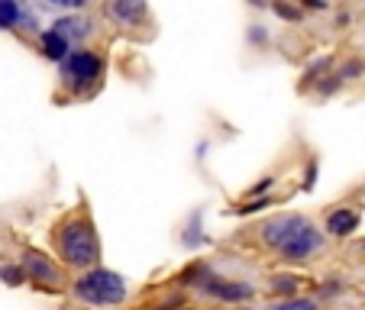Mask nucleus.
<instances>
[{
    "label": "nucleus",
    "mask_w": 365,
    "mask_h": 310,
    "mask_svg": "<svg viewBox=\"0 0 365 310\" xmlns=\"http://www.w3.org/2000/svg\"><path fill=\"white\" fill-rule=\"evenodd\" d=\"M20 16H23V7L16 0H0V29H20Z\"/></svg>",
    "instance_id": "nucleus-16"
},
{
    "label": "nucleus",
    "mask_w": 365,
    "mask_h": 310,
    "mask_svg": "<svg viewBox=\"0 0 365 310\" xmlns=\"http://www.w3.org/2000/svg\"><path fill=\"white\" fill-rule=\"evenodd\" d=\"M336 75L343 78V81H359V78L365 75V58L352 56V58H346V62H339L336 65Z\"/></svg>",
    "instance_id": "nucleus-22"
},
{
    "label": "nucleus",
    "mask_w": 365,
    "mask_h": 310,
    "mask_svg": "<svg viewBox=\"0 0 365 310\" xmlns=\"http://www.w3.org/2000/svg\"><path fill=\"white\" fill-rule=\"evenodd\" d=\"M103 81V56L97 48H71V56L58 65V84L68 97H91Z\"/></svg>",
    "instance_id": "nucleus-3"
},
{
    "label": "nucleus",
    "mask_w": 365,
    "mask_h": 310,
    "mask_svg": "<svg viewBox=\"0 0 365 310\" xmlns=\"http://www.w3.org/2000/svg\"><path fill=\"white\" fill-rule=\"evenodd\" d=\"M359 249H362V252H365V239H362V242H359Z\"/></svg>",
    "instance_id": "nucleus-29"
},
{
    "label": "nucleus",
    "mask_w": 365,
    "mask_h": 310,
    "mask_svg": "<svg viewBox=\"0 0 365 310\" xmlns=\"http://www.w3.org/2000/svg\"><path fill=\"white\" fill-rule=\"evenodd\" d=\"M259 310H324V304L317 297H294V301H272L269 307H259Z\"/></svg>",
    "instance_id": "nucleus-15"
},
{
    "label": "nucleus",
    "mask_w": 365,
    "mask_h": 310,
    "mask_svg": "<svg viewBox=\"0 0 365 310\" xmlns=\"http://www.w3.org/2000/svg\"><path fill=\"white\" fill-rule=\"evenodd\" d=\"M278 178L275 175H265V178H259L255 185L246 187V200H259V197H269V191H275Z\"/></svg>",
    "instance_id": "nucleus-23"
},
{
    "label": "nucleus",
    "mask_w": 365,
    "mask_h": 310,
    "mask_svg": "<svg viewBox=\"0 0 365 310\" xmlns=\"http://www.w3.org/2000/svg\"><path fill=\"white\" fill-rule=\"evenodd\" d=\"M230 310H255V307H230Z\"/></svg>",
    "instance_id": "nucleus-28"
},
{
    "label": "nucleus",
    "mask_w": 365,
    "mask_h": 310,
    "mask_svg": "<svg viewBox=\"0 0 365 310\" xmlns=\"http://www.w3.org/2000/svg\"><path fill=\"white\" fill-rule=\"evenodd\" d=\"M269 42H272V33H269V26H265V23H249V26H246V46L249 48L265 52V48H269Z\"/></svg>",
    "instance_id": "nucleus-17"
},
{
    "label": "nucleus",
    "mask_w": 365,
    "mask_h": 310,
    "mask_svg": "<svg viewBox=\"0 0 365 310\" xmlns=\"http://www.w3.org/2000/svg\"><path fill=\"white\" fill-rule=\"evenodd\" d=\"M48 29L62 36L71 48H84L97 36V23L88 14H58V16H52Z\"/></svg>",
    "instance_id": "nucleus-8"
},
{
    "label": "nucleus",
    "mask_w": 365,
    "mask_h": 310,
    "mask_svg": "<svg viewBox=\"0 0 365 310\" xmlns=\"http://www.w3.org/2000/svg\"><path fill=\"white\" fill-rule=\"evenodd\" d=\"M71 297L88 307L97 310H110V307H123L130 301V281H126L120 272L107 269V265H97L91 272L71 278Z\"/></svg>",
    "instance_id": "nucleus-2"
},
{
    "label": "nucleus",
    "mask_w": 365,
    "mask_h": 310,
    "mask_svg": "<svg viewBox=\"0 0 365 310\" xmlns=\"http://www.w3.org/2000/svg\"><path fill=\"white\" fill-rule=\"evenodd\" d=\"M324 249H327V233L317 223H310V227H304L301 233L278 252V259H282L284 265H304V262H310L314 255L324 252Z\"/></svg>",
    "instance_id": "nucleus-7"
},
{
    "label": "nucleus",
    "mask_w": 365,
    "mask_h": 310,
    "mask_svg": "<svg viewBox=\"0 0 365 310\" xmlns=\"http://www.w3.org/2000/svg\"><path fill=\"white\" fill-rule=\"evenodd\" d=\"M343 294H346V281H339V278H327V281L314 284V297H317L320 304L333 301V297H343Z\"/></svg>",
    "instance_id": "nucleus-18"
},
{
    "label": "nucleus",
    "mask_w": 365,
    "mask_h": 310,
    "mask_svg": "<svg viewBox=\"0 0 365 310\" xmlns=\"http://www.w3.org/2000/svg\"><path fill=\"white\" fill-rule=\"evenodd\" d=\"M194 291L200 297H207V301L227 304V307H249L255 301V294H259V288L252 281H246V278H227V275H217V272L207 275Z\"/></svg>",
    "instance_id": "nucleus-6"
},
{
    "label": "nucleus",
    "mask_w": 365,
    "mask_h": 310,
    "mask_svg": "<svg viewBox=\"0 0 365 310\" xmlns=\"http://www.w3.org/2000/svg\"><path fill=\"white\" fill-rule=\"evenodd\" d=\"M178 239H181V246H185L187 252H197V249H204L207 242H210V236H207V227H204V210H200V207L185 217Z\"/></svg>",
    "instance_id": "nucleus-11"
},
{
    "label": "nucleus",
    "mask_w": 365,
    "mask_h": 310,
    "mask_svg": "<svg viewBox=\"0 0 365 310\" xmlns=\"http://www.w3.org/2000/svg\"><path fill=\"white\" fill-rule=\"evenodd\" d=\"M275 204V197H259V200H242V204H236L230 214L233 217H255L262 214V210H269V207Z\"/></svg>",
    "instance_id": "nucleus-20"
},
{
    "label": "nucleus",
    "mask_w": 365,
    "mask_h": 310,
    "mask_svg": "<svg viewBox=\"0 0 365 310\" xmlns=\"http://www.w3.org/2000/svg\"><path fill=\"white\" fill-rule=\"evenodd\" d=\"M343 84H346V81L336 75V71H333V75H327L324 81H317V84H314V94H317V97H324V100H327V97L339 94V91H343Z\"/></svg>",
    "instance_id": "nucleus-24"
},
{
    "label": "nucleus",
    "mask_w": 365,
    "mask_h": 310,
    "mask_svg": "<svg viewBox=\"0 0 365 310\" xmlns=\"http://www.w3.org/2000/svg\"><path fill=\"white\" fill-rule=\"evenodd\" d=\"M336 71V58L330 56V52H324V56H317L314 62H307V68H304V81H301V91H314V84L324 81L327 75H333Z\"/></svg>",
    "instance_id": "nucleus-14"
},
{
    "label": "nucleus",
    "mask_w": 365,
    "mask_h": 310,
    "mask_svg": "<svg viewBox=\"0 0 365 310\" xmlns=\"http://www.w3.org/2000/svg\"><path fill=\"white\" fill-rule=\"evenodd\" d=\"M349 23H352L349 10H336V16H333V26H336V29H349Z\"/></svg>",
    "instance_id": "nucleus-27"
},
{
    "label": "nucleus",
    "mask_w": 365,
    "mask_h": 310,
    "mask_svg": "<svg viewBox=\"0 0 365 310\" xmlns=\"http://www.w3.org/2000/svg\"><path fill=\"white\" fill-rule=\"evenodd\" d=\"M359 223H362V214H359L356 207L339 204L324 217V233H327V239H349L359 229Z\"/></svg>",
    "instance_id": "nucleus-9"
},
{
    "label": "nucleus",
    "mask_w": 365,
    "mask_h": 310,
    "mask_svg": "<svg viewBox=\"0 0 365 310\" xmlns=\"http://www.w3.org/2000/svg\"><path fill=\"white\" fill-rule=\"evenodd\" d=\"M301 288H304V278L294 275V272H284V275H272L265 291H269L275 301H294L301 297Z\"/></svg>",
    "instance_id": "nucleus-12"
},
{
    "label": "nucleus",
    "mask_w": 365,
    "mask_h": 310,
    "mask_svg": "<svg viewBox=\"0 0 365 310\" xmlns=\"http://www.w3.org/2000/svg\"><path fill=\"white\" fill-rule=\"evenodd\" d=\"M301 10L304 14H327L330 4H327V0H301Z\"/></svg>",
    "instance_id": "nucleus-26"
},
{
    "label": "nucleus",
    "mask_w": 365,
    "mask_h": 310,
    "mask_svg": "<svg viewBox=\"0 0 365 310\" xmlns=\"http://www.w3.org/2000/svg\"><path fill=\"white\" fill-rule=\"evenodd\" d=\"M317 175H320V159H317V155H310V159L304 162L301 191H314V187H317Z\"/></svg>",
    "instance_id": "nucleus-25"
},
{
    "label": "nucleus",
    "mask_w": 365,
    "mask_h": 310,
    "mask_svg": "<svg viewBox=\"0 0 365 310\" xmlns=\"http://www.w3.org/2000/svg\"><path fill=\"white\" fill-rule=\"evenodd\" d=\"M39 56L46 58V62H52V65H62L65 58L71 56V46L62 39L58 33H52V29H42V36H39Z\"/></svg>",
    "instance_id": "nucleus-13"
},
{
    "label": "nucleus",
    "mask_w": 365,
    "mask_h": 310,
    "mask_svg": "<svg viewBox=\"0 0 365 310\" xmlns=\"http://www.w3.org/2000/svg\"><path fill=\"white\" fill-rule=\"evenodd\" d=\"M52 246H56L58 262L71 272H91L101 265L103 259V246H101V233L94 227L88 207H75L62 220L52 227Z\"/></svg>",
    "instance_id": "nucleus-1"
},
{
    "label": "nucleus",
    "mask_w": 365,
    "mask_h": 310,
    "mask_svg": "<svg viewBox=\"0 0 365 310\" xmlns=\"http://www.w3.org/2000/svg\"><path fill=\"white\" fill-rule=\"evenodd\" d=\"M20 265H23V272H26V281L36 284V288L52 291V294L71 288L68 275H65V265L56 262V259H52L48 252H42V249L26 246L23 255H20Z\"/></svg>",
    "instance_id": "nucleus-4"
},
{
    "label": "nucleus",
    "mask_w": 365,
    "mask_h": 310,
    "mask_svg": "<svg viewBox=\"0 0 365 310\" xmlns=\"http://www.w3.org/2000/svg\"><path fill=\"white\" fill-rule=\"evenodd\" d=\"M103 16L117 26H143L149 20V7H145L143 0H110V4H103Z\"/></svg>",
    "instance_id": "nucleus-10"
},
{
    "label": "nucleus",
    "mask_w": 365,
    "mask_h": 310,
    "mask_svg": "<svg viewBox=\"0 0 365 310\" xmlns=\"http://www.w3.org/2000/svg\"><path fill=\"white\" fill-rule=\"evenodd\" d=\"M0 284H7V288H20V284H26V272H23V265L20 262L0 265Z\"/></svg>",
    "instance_id": "nucleus-21"
},
{
    "label": "nucleus",
    "mask_w": 365,
    "mask_h": 310,
    "mask_svg": "<svg viewBox=\"0 0 365 310\" xmlns=\"http://www.w3.org/2000/svg\"><path fill=\"white\" fill-rule=\"evenodd\" d=\"M272 14L278 16V20H284V23H291V26H297V23H304V10H301V4H272Z\"/></svg>",
    "instance_id": "nucleus-19"
},
{
    "label": "nucleus",
    "mask_w": 365,
    "mask_h": 310,
    "mask_svg": "<svg viewBox=\"0 0 365 310\" xmlns=\"http://www.w3.org/2000/svg\"><path fill=\"white\" fill-rule=\"evenodd\" d=\"M310 223H314V220H310L307 214H297V210H282V214L265 217V220L255 227V236H259L262 249H269V252L278 255L297 233H301L304 227H310Z\"/></svg>",
    "instance_id": "nucleus-5"
}]
</instances>
